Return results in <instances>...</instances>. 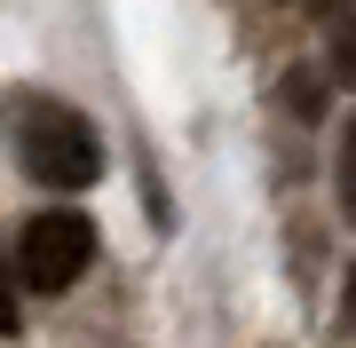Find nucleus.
Instances as JSON below:
<instances>
[{
	"label": "nucleus",
	"mask_w": 356,
	"mask_h": 348,
	"mask_svg": "<svg viewBox=\"0 0 356 348\" xmlns=\"http://www.w3.org/2000/svg\"><path fill=\"white\" fill-rule=\"evenodd\" d=\"M16 142H24V167L48 182V190H88L103 174V142L72 103L56 95H16Z\"/></svg>",
	"instance_id": "nucleus-1"
},
{
	"label": "nucleus",
	"mask_w": 356,
	"mask_h": 348,
	"mask_svg": "<svg viewBox=\"0 0 356 348\" xmlns=\"http://www.w3.org/2000/svg\"><path fill=\"white\" fill-rule=\"evenodd\" d=\"M88 261H95V230L79 214H32L24 238H16V270H24L32 293H64V285H79Z\"/></svg>",
	"instance_id": "nucleus-2"
},
{
	"label": "nucleus",
	"mask_w": 356,
	"mask_h": 348,
	"mask_svg": "<svg viewBox=\"0 0 356 348\" xmlns=\"http://www.w3.org/2000/svg\"><path fill=\"white\" fill-rule=\"evenodd\" d=\"M285 111H293V119H317V111H325L317 72H285Z\"/></svg>",
	"instance_id": "nucleus-3"
},
{
	"label": "nucleus",
	"mask_w": 356,
	"mask_h": 348,
	"mask_svg": "<svg viewBox=\"0 0 356 348\" xmlns=\"http://www.w3.org/2000/svg\"><path fill=\"white\" fill-rule=\"evenodd\" d=\"M332 79H348V88H356V16L332 32Z\"/></svg>",
	"instance_id": "nucleus-4"
},
{
	"label": "nucleus",
	"mask_w": 356,
	"mask_h": 348,
	"mask_svg": "<svg viewBox=\"0 0 356 348\" xmlns=\"http://www.w3.org/2000/svg\"><path fill=\"white\" fill-rule=\"evenodd\" d=\"M341 198H348V214H356V119H348V135H341Z\"/></svg>",
	"instance_id": "nucleus-5"
},
{
	"label": "nucleus",
	"mask_w": 356,
	"mask_h": 348,
	"mask_svg": "<svg viewBox=\"0 0 356 348\" xmlns=\"http://www.w3.org/2000/svg\"><path fill=\"white\" fill-rule=\"evenodd\" d=\"M0 333H16V285H8V270H0Z\"/></svg>",
	"instance_id": "nucleus-6"
},
{
	"label": "nucleus",
	"mask_w": 356,
	"mask_h": 348,
	"mask_svg": "<svg viewBox=\"0 0 356 348\" xmlns=\"http://www.w3.org/2000/svg\"><path fill=\"white\" fill-rule=\"evenodd\" d=\"M341 309H348V324H356V270H348V293H341Z\"/></svg>",
	"instance_id": "nucleus-7"
},
{
	"label": "nucleus",
	"mask_w": 356,
	"mask_h": 348,
	"mask_svg": "<svg viewBox=\"0 0 356 348\" xmlns=\"http://www.w3.org/2000/svg\"><path fill=\"white\" fill-rule=\"evenodd\" d=\"M309 8H332V0H309Z\"/></svg>",
	"instance_id": "nucleus-8"
}]
</instances>
